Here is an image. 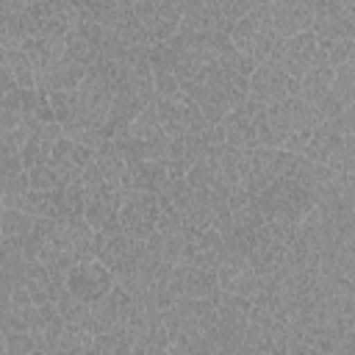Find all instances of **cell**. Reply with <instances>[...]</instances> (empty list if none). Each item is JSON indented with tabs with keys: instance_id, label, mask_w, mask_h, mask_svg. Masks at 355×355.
Masks as SVG:
<instances>
[{
	"instance_id": "obj_1",
	"label": "cell",
	"mask_w": 355,
	"mask_h": 355,
	"mask_svg": "<svg viewBox=\"0 0 355 355\" xmlns=\"http://www.w3.org/2000/svg\"><path fill=\"white\" fill-rule=\"evenodd\" d=\"M230 44L241 53L244 64L255 72V67L266 64L275 44L280 42V36L272 31V19H269V3H255L227 33Z\"/></svg>"
},
{
	"instance_id": "obj_2",
	"label": "cell",
	"mask_w": 355,
	"mask_h": 355,
	"mask_svg": "<svg viewBox=\"0 0 355 355\" xmlns=\"http://www.w3.org/2000/svg\"><path fill=\"white\" fill-rule=\"evenodd\" d=\"M311 33L316 42L355 39V3L352 0H319L313 3Z\"/></svg>"
},
{
	"instance_id": "obj_3",
	"label": "cell",
	"mask_w": 355,
	"mask_h": 355,
	"mask_svg": "<svg viewBox=\"0 0 355 355\" xmlns=\"http://www.w3.org/2000/svg\"><path fill=\"white\" fill-rule=\"evenodd\" d=\"M155 219H158V197L150 191H125L122 205H119V227L136 239L147 241L155 233Z\"/></svg>"
},
{
	"instance_id": "obj_4",
	"label": "cell",
	"mask_w": 355,
	"mask_h": 355,
	"mask_svg": "<svg viewBox=\"0 0 355 355\" xmlns=\"http://www.w3.org/2000/svg\"><path fill=\"white\" fill-rule=\"evenodd\" d=\"M64 288L78 297L80 302L92 305L97 300H103L111 288H114V275L108 272V266H103L97 258H89V261H78L67 277H64Z\"/></svg>"
},
{
	"instance_id": "obj_5",
	"label": "cell",
	"mask_w": 355,
	"mask_h": 355,
	"mask_svg": "<svg viewBox=\"0 0 355 355\" xmlns=\"http://www.w3.org/2000/svg\"><path fill=\"white\" fill-rule=\"evenodd\" d=\"M130 11L150 44H161L178 33L183 3H130Z\"/></svg>"
},
{
	"instance_id": "obj_6",
	"label": "cell",
	"mask_w": 355,
	"mask_h": 355,
	"mask_svg": "<svg viewBox=\"0 0 355 355\" xmlns=\"http://www.w3.org/2000/svg\"><path fill=\"white\" fill-rule=\"evenodd\" d=\"M313 55H316V36L311 31H305V33H297L291 39H280L266 64H275L291 80L300 83L308 75V69L313 67Z\"/></svg>"
},
{
	"instance_id": "obj_7",
	"label": "cell",
	"mask_w": 355,
	"mask_h": 355,
	"mask_svg": "<svg viewBox=\"0 0 355 355\" xmlns=\"http://www.w3.org/2000/svg\"><path fill=\"white\" fill-rule=\"evenodd\" d=\"M297 94H300V83L291 80L275 64H261L247 78V100H252L258 105H275V103H283Z\"/></svg>"
},
{
	"instance_id": "obj_8",
	"label": "cell",
	"mask_w": 355,
	"mask_h": 355,
	"mask_svg": "<svg viewBox=\"0 0 355 355\" xmlns=\"http://www.w3.org/2000/svg\"><path fill=\"white\" fill-rule=\"evenodd\" d=\"M86 194V205H83V222L100 233V230H108V227H116L119 222V205H122V191L111 183H100Z\"/></svg>"
},
{
	"instance_id": "obj_9",
	"label": "cell",
	"mask_w": 355,
	"mask_h": 355,
	"mask_svg": "<svg viewBox=\"0 0 355 355\" xmlns=\"http://www.w3.org/2000/svg\"><path fill=\"white\" fill-rule=\"evenodd\" d=\"M269 19H272V31L280 39H291L297 33L311 31L313 3H308V0H277V3H269Z\"/></svg>"
},
{
	"instance_id": "obj_10",
	"label": "cell",
	"mask_w": 355,
	"mask_h": 355,
	"mask_svg": "<svg viewBox=\"0 0 355 355\" xmlns=\"http://www.w3.org/2000/svg\"><path fill=\"white\" fill-rule=\"evenodd\" d=\"M47 164L55 169V175L61 178L64 186H72V183H78L80 172L92 164V150L83 147V144L69 141L67 136H61V139L53 144V153H50Z\"/></svg>"
},
{
	"instance_id": "obj_11",
	"label": "cell",
	"mask_w": 355,
	"mask_h": 355,
	"mask_svg": "<svg viewBox=\"0 0 355 355\" xmlns=\"http://www.w3.org/2000/svg\"><path fill=\"white\" fill-rule=\"evenodd\" d=\"M222 255H225V241H222V236H219L214 227H205V230H197V233L189 236L183 263H186V266H197V269L216 272Z\"/></svg>"
},
{
	"instance_id": "obj_12",
	"label": "cell",
	"mask_w": 355,
	"mask_h": 355,
	"mask_svg": "<svg viewBox=\"0 0 355 355\" xmlns=\"http://www.w3.org/2000/svg\"><path fill=\"white\" fill-rule=\"evenodd\" d=\"M86 72H89L86 67H80V64H75L72 58L61 55V58L53 61L44 72L36 75V89L44 92V94H50V92H75V89L83 83Z\"/></svg>"
},
{
	"instance_id": "obj_13",
	"label": "cell",
	"mask_w": 355,
	"mask_h": 355,
	"mask_svg": "<svg viewBox=\"0 0 355 355\" xmlns=\"http://www.w3.org/2000/svg\"><path fill=\"white\" fill-rule=\"evenodd\" d=\"M219 133H222V141H225V147H230V150H239V153H250V150H255L258 147V136H255V125H252V119L241 111V108H236V111H230L219 125Z\"/></svg>"
},
{
	"instance_id": "obj_14",
	"label": "cell",
	"mask_w": 355,
	"mask_h": 355,
	"mask_svg": "<svg viewBox=\"0 0 355 355\" xmlns=\"http://www.w3.org/2000/svg\"><path fill=\"white\" fill-rule=\"evenodd\" d=\"M330 86H333V69H330V67H311L308 75L300 80V97H302L308 105L319 108V105L327 100Z\"/></svg>"
},
{
	"instance_id": "obj_15",
	"label": "cell",
	"mask_w": 355,
	"mask_h": 355,
	"mask_svg": "<svg viewBox=\"0 0 355 355\" xmlns=\"http://www.w3.org/2000/svg\"><path fill=\"white\" fill-rule=\"evenodd\" d=\"M330 97L341 108H352L355 105V61H347V64H341V67L333 69Z\"/></svg>"
},
{
	"instance_id": "obj_16",
	"label": "cell",
	"mask_w": 355,
	"mask_h": 355,
	"mask_svg": "<svg viewBox=\"0 0 355 355\" xmlns=\"http://www.w3.org/2000/svg\"><path fill=\"white\" fill-rule=\"evenodd\" d=\"M53 144H55V141H50V139H44V136H39L36 130H31L28 139L22 141V147H19V164H22V169L31 172L33 166L47 164V158H50V153H53Z\"/></svg>"
},
{
	"instance_id": "obj_17",
	"label": "cell",
	"mask_w": 355,
	"mask_h": 355,
	"mask_svg": "<svg viewBox=\"0 0 355 355\" xmlns=\"http://www.w3.org/2000/svg\"><path fill=\"white\" fill-rule=\"evenodd\" d=\"M55 311L58 316L67 322V324H78V327H86L89 330V316H92V305L80 302L78 297H72L67 288L58 291V300H55Z\"/></svg>"
},
{
	"instance_id": "obj_18",
	"label": "cell",
	"mask_w": 355,
	"mask_h": 355,
	"mask_svg": "<svg viewBox=\"0 0 355 355\" xmlns=\"http://www.w3.org/2000/svg\"><path fill=\"white\" fill-rule=\"evenodd\" d=\"M164 128L158 122V111H155V100L130 122V139H139V141H158L164 139Z\"/></svg>"
},
{
	"instance_id": "obj_19",
	"label": "cell",
	"mask_w": 355,
	"mask_h": 355,
	"mask_svg": "<svg viewBox=\"0 0 355 355\" xmlns=\"http://www.w3.org/2000/svg\"><path fill=\"white\" fill-rule=\"evenodd\" d=\"M33 222L36 219L28 216L25 211L3 208V214H0V233H3V239H25V236H31Z\"/></svg>"
},
{
	"instance_id": "obj_20",
	"label": "cell",
	"mask_w": 355,
	"mask_h": 355,
	"mask_svg": "<svg viewBox=\"0 0 355 355\" xmlns=\"http://www.w3.org/2000/svg\"><path fill=\"white\" fill-rule=\"evenodd\" d=\"M3 347H6V355H33V352H44L39 333H6V336H3Z\"/></svg>"
},
{
	"instance_id": "obj_21",
	"label": "cell",
	"mask_w": 355,
	"mask_h": 355,
	"mask_svg": "<svg viewBox=\"0 0 355 355\" xmlns=\"http://www.w3.org/2000/svg\"><path fill=\"white\" fill-rule=\"evenodd\" d=\"M8 67H11L14 83L19 89H36V83H33V67H31V61H28V55L22 50H8Z\"/></svg>"
},
{
	"instance_id": "obj_22",
	"label": "cell",
	"mask_w": 355,
	"mask_h": 355,
	"mask_svg": "<svg viewBox=\"0 0 355 355\" xmlns=\"http://www.w3.org/2000/svg\"><path fill=\"white\" fill-rule=\"evenodd\" d=\"M75 100H78L75 92H50V94H47L53 119H55L58 125L72 122V116H75Z\"/></svg>"
},
{
	"instance_id": "obj_23",
	"label": "cell",
	"mask_w": 355,
	"mask_h": 355,
	"mask_svg": "<svg viewBox=\"0 0 355 355\" xmlns=\"http://www.w3.org/2000/svg\"><path fill=\"white\" fill-rule=\"evenodd\" d=\"M28 186H31L33 191H58V189H64L61 178L55 175V169H53L50 164L33 166V169L28 172Z\"/></svg>"
},
{
	"instance_id": "obj_24",
	"label": "cell",
	"mask_w": 355,
	"mask_h": 355,
	"mask_svg": "<svg viewBox=\"0 0 355 355\" xmlns=\"http://www.w3.org/2000/svg\"><path fill=\"white\" fill-rule=\"evenodd\" d=\"M14 89H19V86L14 83V75H11V67H8V50L0 47V97L14 92Z\"/></svg>"
},
{
	"instance_id": "obj_25",
	"label": "cell",
	"mask_w": 355,
	"mask_h": 355,
	"mask_svg": "<svg viewBox=\"0 0 355 355\" xmlns=\"http://www.w3.org/2000/svg\"><path fill=\"white\" fill-rule=\"evenodd\" d=\"M0 214H3V208H0ZM0 244H3V233H0Z\"/></svg>"
}]
</instances>
